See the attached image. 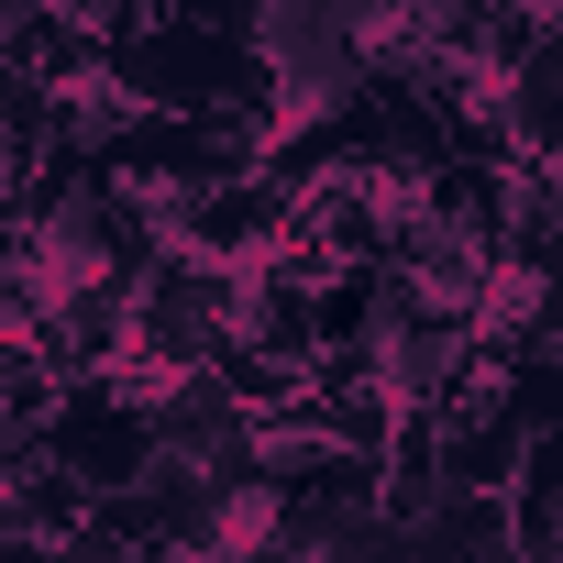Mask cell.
I'll list each match as a JSON object with an SVG mask.
<instances>
[]
</instances>
